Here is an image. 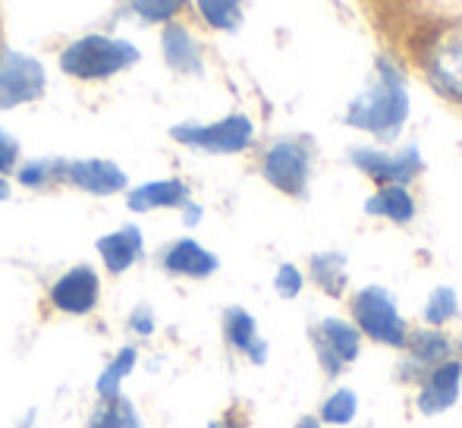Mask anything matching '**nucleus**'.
<instances>
[{"label":"nucleus","mask_w":462,"mask_h":428,"mask_svg":"<svg viewBox=\"0 0 462 428\" xmlns=\"http://www.w3.org/2000/svg\"><path fill=\"white\" fill-rule=\"evenodd\" d=\"M356 416H359V397H356L353 387H337L328 400L321 404V425H353Z\"/></svg>","instance_id":"25"},{"label":"nucleus","mask_w":462,"mask_h":428,"mask_svg":"<svg viewBox=\"0 0 462 428\" xmlns=\"http://www.w3.org/2000/svg\"><path fill=\"white\" fill-rule=\"evenodd\" d=\"M192 202V192L180 177L167 180H148L133 190H126V209L133 214H152V211H183Z\"/></svg>","instance_id":"16"},{"label":"nucleus","mask_w":462,"mask_h":428,"mask_svg":"<svg viewBox=\"0 0 462 428\" xmlns=\"http://www.w3.org/2000/svg\"><path fill=\"white\" fill-rule=\"evenodd\" d=\"M171 139L205 154H243L255 145V123L245 114H226L211 123H177Z\"/></svg>","instance_id":"4"},{"label":"nucleus","mask_w":462,"mask_h":428,"mask_svg":"<svg viewBox=\"0 0 462 428\" xmlns=\"http://www.w3.org/2000/svg\"><path fill=\"white\" fill-rule=\"evenodd\" d=\"M309 271H311V284H315L318 290H324V293L334 296V300L343 296V290H346V284H349L346 256H340V252H318V256H311Z\"/></svg>","instance_id":"21"},{"label":"nucleus","mask_w":462,"mask_h":428,"mask_svg":"<svg viewBox=\"0 0 462 428\" xmlns=\"http://www.w3.org/2000/svg\"><path fill=\"white\" fill-rule=\"evenodd\" d=\"M459 315V296L453 287H434L425 302V324L428 328H444Z\"/></svg>","instance_id":"26"},{"label":"nucleus","mask_w":462,"mask_h":428,"mask_svg":"<svg viewBox=\"0 0 462 428\" xmlns=\"http://www.w3.org/2000/svg\"><path fill=\"white\" fill-rule=\"evenodd\" d=\"M402 366H400V375L402 381H415L419 385L434 366H440L444 359L453 356V343L447 340L444 330L438 328H421L415 334H409L406 347H402Z\"/></svg>","instance_id":"13"},{"label":"nucleus","mask_w":462,"mask_h":428,"mask_svg":"<svg viewBox=\"0 0 462 428\" xmlns=\"http://www.w3.org/2000/svg\"><path fill=\"white\" fill-rule=\"evenodd\" d=\"M353 164L377 186H409L421 173L419 145H406L400 152H381V148H353Z\"/></svg>","instance_id":"9"},{"label":"nucleus","mask_w":462,"mask_h":428,"mask_svg":"<svg viewBox=\"0 0 462 428\" xmlns=\"http://www.w3.org/2000/svg\"><path fill=\"white\" fill-rule=\"evenodd\" d=\"M86 428H145V423H142L139 406L120 394L114 400H97Z\"/></svg>","instance_id":"22"},{"label":"nucleus","mask_w":462,"mask_h":428,"mask_svg":"<svg viewBox=\"0 0 462 428\" xmlns=\"http://www.w3.org/2000/svg\"><path fill=\"white\" fill-rule=\"evenodd\" d=\"M211 428H230V425H226V423H211Z\"/></svg>","instance_id":"33"},{"label":"nucleus","mask_w":462,"mask_h":428,"mask_svg":"<svg viewBox=\"0 0 462 428\" xmlns=\"http://www.w3.org/2000/svg\"><path fill=\"white\" fill-rule=\"evenodd\" d=\"M19 154H23V148H19V139L0 126V177H6V173L16 171V167H19Z\"/></svg>","instance_id":"29"},{"label":"nucleus","mask_w":462,"mask_h":428,"mask_svg":"<svg viewBox=\"0 0 462 428\" xmlns=\"http://www.w3.org/2000/svg\"><path fill=\"white\" fill-rule=\"evenodd\" d=\"M51 306L69 319H86L101 302V274L92 265H73L67 268L48 290Z\"/></svg>","instance_id":"10"},{"label":"nucleus","mask_w":462,"mask_h":428,"mask_svg":"<svg viewBox=\"0 0 462 428\" xmlns=\"http://www.w3.org/2000/svg\"><path fill=\"white\" fill-rule=\"evenodd\" d=\"M195 10L214 32H236L243 25V0H195Z\"/></svg>","instance_id":"24"},{"label":"nucleus","mask_w":462,"mask_h":428,"mask_svg":"<svg viewBox=\"0 0 462 428\" xmlns=\"http://www.w3.org/2000/svg\"><path fill=\"white\" fill-rule=\"evenodd\" d=\"M158 262L171 277H186V281H208L220 268V258L192 237H180L167 243Z\"/></svg>","instance_id":"14"},{"label":"nucleus","mask_w":462,"mask_h":428,"mask_svg":"<svg viewBox=\"0 0 462 428\" xmlns=\"http://www.w3.org/2000/svg\"><path fill=\"white\" fill-rule=\"evenodd\" d=\"M353 309V324L362 337L381 343L390 349H402L409 340V324L402 319L400 306H396L393 293L383 287H362L349 302Z\"/></svg>","instance_id":"3"},{"label":"nucleus","mask_w":462,"mask_h":428,"mask_svg":"<svg viewBox=\"0 0 462 428\" xmlns=\"http://www.w3.org/2000/svg\"><path fill=\"white\" fill-rule=\"evenodd\" d=\"M421 70L438 95L462 105V25L438 29L421 48Z\"/></svg>","instance_id":"6"},{"label":"nucleus","mask_w":462,"mask_h":428,"mask_svg":"<svg viewBox=\"0 0 462 428\" xmlns=\"http://www.w3.org/2000/svg\"><path fill=\"white\" fill-rule=\"evenodd\" d=\"M462 394V359L450 356L440 366H434L425 378L419 381V397H415V406L425 416H440V413L453 410L459 404Z\"/></svg>","instance_id":"12"},{"label":"nucleus","mask_w":462,"mask_h":428,"mask_svg":"<svg viewBox=\"0 0 462 428\" xmlns=\"http://www.w3.org/2000/svg\"><path fill=\"white\" fill-rule=\"evenodd\" d=\"M161 54L164 63L180 76H201L205 73V57H201V44L195 35L180 23H167L161 29Z\"/></svg>","instance_id":"17"},{"label":"nucleus","mask_w":462,"mask_h":428,"mask_svg":"<svg viewBox=\"0 0 462 428\" xmlns=\"http://www.w3.org/2000/svg\"><path fill=\"white\" fill-rule=\"evenodd\" d=\"M4 199H10V180L0 177V202H4Z\"/></svg>","instance_id":"32"},{"label":"nucleus","mask_w":462,"mask_h":428,"mask_svg":"<svg viewBox=\"0 0 462 428\" xmlns=\"http://www.w3.org/2000/svg\"><path fill=\"white\" fill-rule=\"evenodd\" d=\"M95 249L107 274H126L129 268H135L145 258V233H142L139 224H123L97 237Z\"/></svg>","instance_id":"15"},{"label":"nucleus","mask_w":462,"mask_h":428,"mask_svg":"<svg viewBox=\"0 0 462 428\" xmlns=\"http://www.w3.org/2000/svg\"><path fill=\"white\" fill-rule=\"evenodd\" d=\"M48 92V70L38 57L0 48V110L32 105Z\"/></svg>","instance_id":"7"},{"label":"nucleus","mask_w":462,"mask_h":428,"mask_svg":"<svg viewBox=\"0 0 462 428\" xmlns=\"http://www.w3.org/2000/svg\"><path fill=\"white\" fill-rule=\"evenodd\" d=\"M129 330H135L139 337H152L154 334V312L148 306H139L129 315Z\"/></svg>","instance_id":"30"},{"label":"nucleus","mask_w":462,"mask_h":428,"mask_svg":"<svg viewBox=\"0 0 462 428\" xmlns=\"http://www.w3.org/2000/svg\"><path fill=\"white\" fill-rule=\"evenodd\" d=\"M292 428H324V425H321V419H318V416H302Z\"/></svg>","instance_id":"31"},{"label":"nucleus","mask_w":462,"mask_h":428,"mask_svg":"<svg viewBox=\"0 0 462 428\" xmlns=\"http://www.w3.org/2000/svg\"><path fill=\"white\" fill-rule=\"evenodd\" d=\"M224 340L230 343V349H236L239 356H245L255 366L268 362V340L258 330L255 315L245 312L243 306H230L224 312Z\"/></svg>","instance_id":"18"},{"label":"nucleus","mask_w":462,"mask_h":428,"mask_svg":"<svg viewBox=\"0 0 462 428\" xmlns=\"http://www.w3.org/2000/svg\"><path fill=\"white\" fill-rule=\"evenodd\" d=\"M13 173H16V183L23 190H48V186L63 183V158L19 161V167Z\"/></svg>","instance_id":"23"},{"label":"nucleus","mask_w":462,"mask_h":428,"mask_svg":"<svg viewBox=\"0 0 462 428\" xmlns=\"http://www.w3.org/2000/svg\"><path fill=\"white\" fill-rule=\"evenodd\" d=\"M135 366H139V347H123L120 353L110 356V362L97 372V378H95V397L97 400L120 397L123 385H126V378L135 372Z\"/></svg>","instance_id":"20"},{"label":"nucleus","mask_w":462,"mask_h":428,"mask_svg":"<svg viewBox=\"0 0 462 428\" xmlns=\"http://www.w3.org/2000/svg\"><path fill=\"white\" fill-rule=\"evenodd\" d=\"M63 183L95 199H110L129 190V177L107 158H63Z\"/></svg>","instance_id":"11"},{"label":"nucleus","mask_w":462,"mask_h":428,"mask_svg":"<svg viewBox=\"0 0 462 428\" xmlns=\"http://www.w3.org/2000/svg\"><path fill=\"white\" fill-rule=\"evenodd\" d=\"M457 349H459V359H462V337H459V347Z\"/></svg>","instance_id":"34"},{"label":"nucleus","mask_w":462,"mask_h":428,"mask_svg":"<svg viewBox=\"0 0 462 428\" xmlns=\"http://www.w3.org/2000/svg\"><path fill=\"white\" fill-rule=\"evenodd\" d=\"M415 199L409 186H377L374 196H368L365 214L390 220V224H409L415 218Z\"/></svg>","instance_id":"19"},{"label":"nucleus","mask_w":462,"mask_h":428,"mask_svg":"<svg viewBox=\"0 0 462 428\" xmlns=\"http://www.w3.org/2000/svg\"><path fill=\"white\" fill-rule=\"evenodd\" d=\"M309 337L311 347H315L318 366L324 368L328 378H340L343 368L353 366L362 353V334L356 330V324L337 319V315H328V319L311 324Z\"/></svg>","instance_id":"8"},{"label":"nucleus","mask_w":462,"mask_h":428,"mask_svg":"<svg viewBox=\"0 0 462 428\" xmlns=\"http://www.w3.org/2000/svg\"><path fill=\"white\" fill-rule=\"evenodd\" d=\"M346 126L362 129V133L374 135V139H396L400 129L409 120V88L402 79L400 67L387 57H377L374 63V79L368 88H362L353 101H349L346 114H343Z\"/></svg>","instance_id":"1"},{"label":"nucleus","mask_w":462,"mask_h":428,"mask_svg":"<svg viewBox=\"0 0 462 428\" xmlns=\"http://www.w3.org/2000/svg\"><path fill=\"white\" fill-rule=\"evenodd\" d=\"M311 164L315 152L305 139H277L262 154V177L283 196L302 199L309 192Z\"/></svg>","instance_id":"5"},{"label":"nucleus","mask_w":462,"mask_h":428,"mask_svg":"<svg viewBox=\"0 0 462 428\" xmlns=\"http://www.w3.org/2000/svg\"><path fill=\"white\" fill-rule=\"evenodd\" d=\"M126 6L142 23H177V16L189 6V0H126Z\"/></svg>","instance_id":"27"},{"label":"nucleus","mask_w":462,"mask_h":428,"mask_svg":"<svg viewBox=\"0 0 462 428\" xmlns=\"http://www.w3.org/2000/svg\"><path fill=\"white\" fill-rule=\"evenodd\" d=\"M142 60V51L133 42L116 35H82L73 38L57 57L63 76L79 82H104L133 70Z\"/></svg>","instance_id":"2"},{"label":"nucleus","mask_w":462,"mask_h":428,"mask_svg":"<svg viewBox=\"0 0 462 428\" xmlns=\"http://www.w3.org/2000/svg\"><path fill=\"white\" fill-rule=\"evenodd\" d=\"M302 287H305V274L296 268V265H280L277 268V274H274V290L283 300H296L299 293H302Z\"/></svg>","instance_id":"28"}]
</instances>
